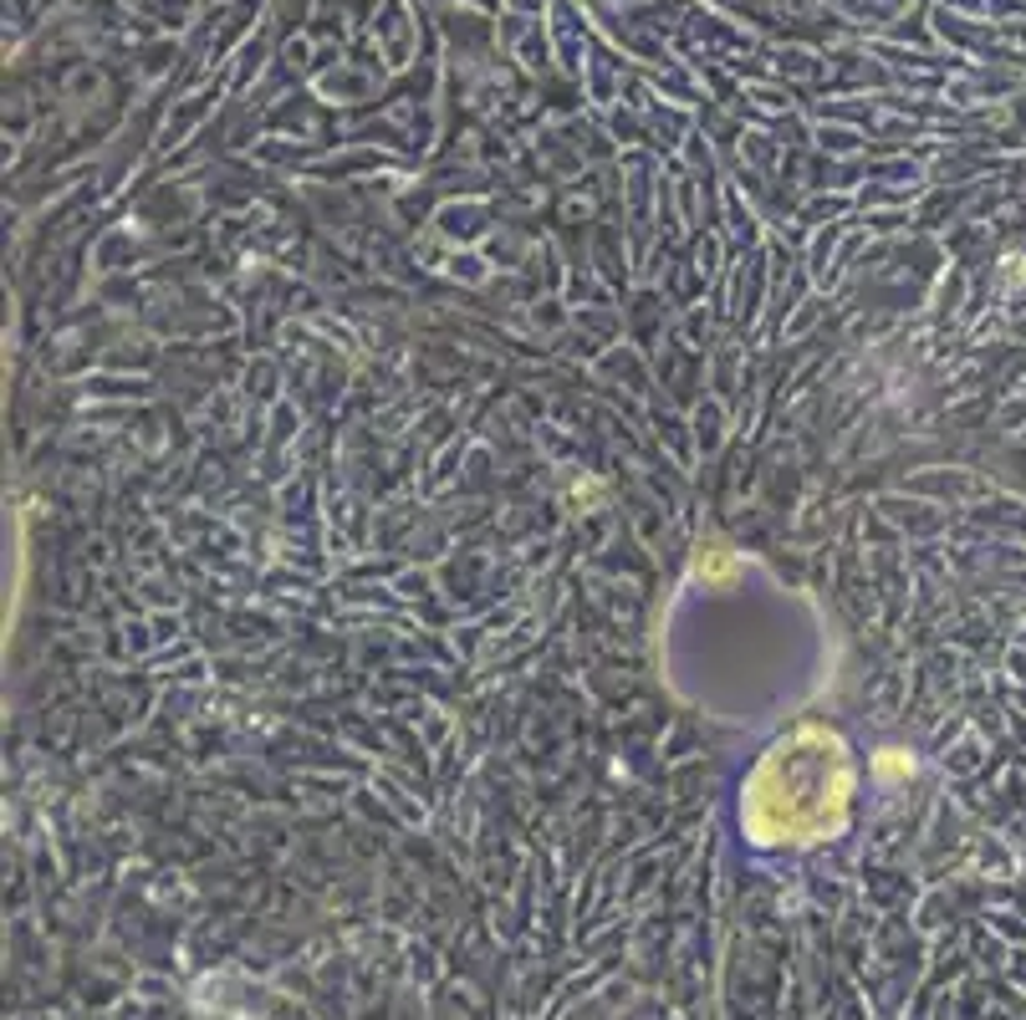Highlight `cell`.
I'll list each match as a JSON object with an SVG mask.
<instances>
[{"label": "cell", "mask_w": 1026, "mask_h": 1020, "mask_svg": "<svg viewBox=\"0 0 1026 1020\" xmlns=\"http://www.w3.org/2000/svg\"><path fill=\"white\" fill-rule=\"evenodd\" d=\"M853 791V766L843 740L828 730H802L782 740L745 786V822L756 843H818L843 822Z\"/></svg>", "instance_id": "1"}]
</instances>
